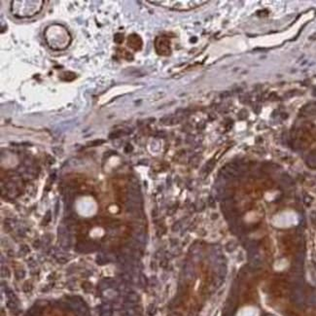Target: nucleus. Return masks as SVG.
Instances as JSON below:
<instances>
[{
	"mask_svg": "<svg viewBox=\"0 0 316 316\" xmlns=\"http://www.w3.org/2000/svg\"><path fill=\"white\" fill-rule=\"evenodd\" d=\"M45 39L50 48L56 51L66 49L71 42L68 30L60 25H52L45 30Z\"/></svg>",
	"mask_w": 316,
	"mask_h": 316,
	"instance_id": "1",
	"label": "nucleus"
},
{
	"mask_svg": "<svg viewBox=\"0 0 316 316\" xmlns=\"http://www.w3.org/2000/svg\"><path fill=\"white\" fill-rule=\"evenodd\" d=\"M44 4L43 0H14L11 2V12L19 19L31 18L42 10Z\"/></svg>",
	"mask_w": 316,
	"mask_h": 316,
	"instance_id": "2",
	"label": "nucleus"
},
{
	"mask_svg": "<svg viewBox=\"0 0 316 316\" xmlns=\"http://www.w3.org/2000/svg\"><path fill=\"white\" fill-rule=\"evenodd\" d=\"M150 3L159 4L162 6L168 7L176 10H189L192 8L200 6L206 1H150Z\"/></svg>",
	"mask_w": 316,
	"mask_h": 316,
	"instance_id": "3",
	"label": "nucleus"
},
{
	"mask_svg": "<svg viewBox=\"0 0 316 316\" xmlns=\"http://www.w3.org/2000/svg\"><path fill=\"white\" fill-rule=\"evenodd\" d=\"M156 49L159 54H163V56L169 54L170 48L168 40H166L165 38H158L156 41Z\"/></svg>",
	"mask_w": 316,
	"mask_h": 316,
	"instance_id": "4",
	"label": "nucleus"
},
{
	"mask_svg": "<svg viewBox=\"0 0 316 316\" xmlns=\"http://www.w3.org/2000/svg\"><path fill=\"white\" fill-rule=\"evenodd\" d=\"M127 42H128V46H130V48L132 50H134V51H138V50L141 49V47H142L141 38H140L138 35H136V34L130 35V36L128 37Z\"/></svg>",
	"mask_w": 316,
	"mask_h": 316,
	"instance_id": "5",
	"label": "nucleus"
},
{
	"mask_svg": "<svg viewBox=\"0 0 316 316\" xmlns=\"http://www.w3.org/2000/svg\"><path fill=\"white\" fill-rule=\"evenodd\" d=\"M123 40H124V38H123V35H122V34L117 33V34L115 35V36H114V41H115L116 43H118V44H120V43H122V42H123Z\"/></svg>",
	"mask_w": 316,
	"mask_h": 316,
	"instance_id": "6",
	"label": "nucleus"
},
{
	"mask_svg": "<svg viewBox=\"0 0 316 316\" xmlns=\"http://www.w3.org/2000/svg\"><path fill=\"white\" fill-rule=\"evenodd\" d=\"M242 113H245V110H243L242 112H241V114H242ZM246 116H247V115H241V116H239V118L244 119V118H246Z\"/></svg>",
	"mask_w": 316,
	"mask_h": 316,
	"instance_id": "7",
	"label": "nucleus"
}]
</instances>
